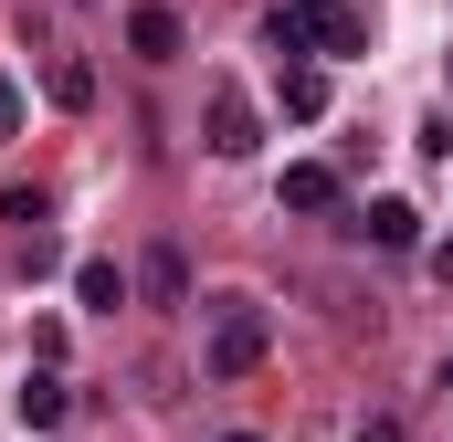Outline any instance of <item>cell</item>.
Listing matches in <instances>:
<instances>
[{
	"instance_id": "5b68a950",
	"label": "cell",
	"mask_w": 453,
	"mask_h": 442,
	"mask_svg": "<svg viewBox=\"0 0 453 442\" xmlns=\"http://www.w3.org/2000/svg\"><path fill=\"white\" fill-rule=\"evenodd\" d=\"M274 201H285V211H338V169H317V158H296V169L274 179Z\"/></svg>"
},
{
	"instance_id": "52a82bcc",
	"label": "cell",
	"mask_w": 453,
	"mask_h": 442,
	"mask_svg": "<svg viewBox=\"0 0 453 442\" xmlns=\"http://www.w3.org/2000/svg\"><path fill=\"white\" fill-rule=\"evenodd\" d=\"M274 106L296 116V126H317V116H327V74H317V64H285V74H274Z\"/></svg>"
},
{
	"instance_id": "7a4b0ae2",
	"label": "cell",
	"mask_w": 453,
	"mask_h": 442,
	"mask_svg": "<svg viewBox=\"0 0 453 442\" xmlns=\"http://www.w3.org/2000/svg\"><path fill=\"white\" fill-rule=\"evenodd\" d=\"M274 53H369V21L348 0H296L274 11Z\"/></svg>"
},
{
	"instance_id": "30bf717a",
	"label": "cell",
	"mask_w": 453,
	"mask_h": 442,
	"mask_svg": "<svg viewBox=\"0 0 453 442\" xmlns=\"http://www.w3.org/2000/svg\"><path fill=\"white\" fill-rule=\"evenodd\" d=\"M74 306L116 316V306H127V274H116V263H74Z\"/></svg>"
},
{
	"instance_id": "8992f818",
	"label": "cell",
	"mask_w": 453,
	"mask_h": 442,
	"mask_svg": "<svg viewBox=\"0 0 453 442\" xmlns=\"http://www.w3.org/2000/svg\"><path fill=\"white\" fill-rule=\"evenodd\" d=\"M11 411H21V422H32V432H53V422H64V411H74V390H64V379H53V369H32V379H21V390H11Z\"/></svg>"
},
{
	"instance_id": "ba28073f",
	"label": "cell",
	"mask_w": 453,
	"mask_h": 442,
	"mask_svg": "<svg viewBox=\"0 0 453 442\" xmlns=\"http://www.w3.org/2000/svg\"><path fill=\"white\" fill-rule=\"evenodd\" d=\"M358 232H369L380 253H411V242H422V211H411V201H369V211H358Z\"/></svg>"
},
{
	"instance_id": "5bb4252c",
	"label": "cell",
	"mask_w": 453,
	"mask_h": 442,
	"mask_svg": "<svg viewBox=\"0 0 453 442\" xmlns=\"http://www.w3.org/2000/svg\"><path fill=\"white\" fill-rule=\"evenodd\" d=\"M433 274H443V285H453V242H433Z\"/></svg>"
},
{
	"instance_id": "2e32d148",
	"label": "cell",
	"mask_w": 453,
	"mask_h": 442,
	"mask_svg": "<svg viewBox=\"0 0 453 442\" xmlns=\"http://www.w3.org/2000/svg\"><path fill=\"white\" fill-rule=\"evenodd\" d=\"M443 390H453V358H443Z\"/></svg>"
},
{
	"instance_id": "9a60e30c",
	"label": "cell",
	"mask_w": 453,
	"mask_h": 442,
	"mask_svg": "<svg viewBox=\"0 0 453 442\" xmlns=\"http://www.w3.org/2000/svg\"><path fill=\"white\" fill-rule=\"evenodd\" d=\"M222 442H264V432H222Z\"/></svg>"
},
{
	"instance_id": "9c48e42d",
	"label": "cell",
	"mask_w": 453,
	"mask_h": 442,
	"mask_svg": "<svg viewBox=\"0 0 453 442\" xmlns=\"http://www.w3.org/2000/svg\"><path fill=\"white\" fill-rule=\"evenodd\" d=\"M42 85H53V106H64V116L96 106V64H74V53H53V64H42Z\"/></svg>"
},
{
	"instance_id": "8fae6325",
	"label": "cell",
	"mask_w": 453,
	"mask_h": 442,
	"mask_svg": "<svg viewBox=\"0 0 453 442\" xmlns=\"http://www.w3.org/2000/svg\"><path fill=\"white\" fill-rule=\"evenodd\" d=\"M0 221H21V232H42V221H53V201H42V190H11V201H0Z\"/></svg>"
},
{
	"instance_id": "7c38bea8",
	"label": "cell",
	"mask_w": 453,
	"mask_h": 442,
	"mask_svg": "<svg viewBox=\"0 0 453 442\" xmlns=\"http://www.w3.org/2000/svg\"><path fill=\"white\" fill-rule=\"evenodd\" d=\"M358 442H401V422H390V411H380V422H358Z\"/></svg>"
},
{
	"instance_id": "277c9868",
	"label": "cell",
	"mask_w": 453,
	"mask_h": 442,
	"mask_svg": "<svg viewBox=\"0 0 453 442\" xmlns=\"http://www.w3.org/2000/svg\"><path fill=\"white\" fill-rule=\"evenodd\" d=\"M127 42H137L148 64H180V53H190V32H180V11H158V0H148V11H127Z\"/></svg>"
},
{
	"instance_id": "4fadbf2b",
	"label": "cell",
	"mask_w": 453,
	"mask_h": 442,
	"mask_svg": "<svg viewBox=\"0 0 453 442\" xmlns=\"http://www.w3.org/2000/svg\"><path fill=\"white\" fill-rule=\"evenodd\" d=\"M11 126H21V95H11V85H0V137H11Z\"/></svg>"
},
{
	"instance_id": "6da1fadb",
	"label": "cell",
	"mask_w": 453,
	"mask_h": 442,
	"mask_svg": "<svg viewBox=\"0 0 453 442\" xmlns=\"http://www.w3.org/2000/svg\"><path fill=\"white\" fill-rule=\"evenodd\" d=\"M264 347H274V316H264L253 295H211V337H201V369H211V379H253V369H264Z\"/></svg>"
},
{
	"instance_id": "3957f363",
	"label": "cell",
	"mask_w": 453,
	"mask_h": 442,
	"mask_svg": "<svg viewBox=\"0 0 453 442\" xmlns=\"http://www.w3.org/2000/svg\"><path fill=\"white\" fill-rule=\"evenodd\" d=\"M201 137H211V158H253V148H264V116H253V95L211 74V95H201Z\"/></svg>"
}]
</instances>
